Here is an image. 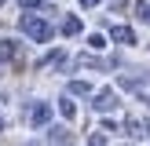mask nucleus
Here are the masks:
<instances>
[{"mask_svg": "<svg viewBox=\"0 0 150 146\" xmlns=\"http://www.w3.org/2000/svg\"><path fill=\"white\" fill-rule=\"evenodd\" d=\"M22 29H26V33H33L37 40H48V22H40V18H33V15H26V18H22Z\"/></svg>", "mask_w": 150, "mask_h": 146, "instance_id": "f257e3e1", "label": "nucleus"}, {"mask_svg": "<svg viewBox=\"0 0 150 146\" xmlns=\"http://www.w3.org/2000/svg\"><path fill=\"white\" fill-rule=\"evenodd\" d=\"M11 55H15V40H0V62H7Z\"/></svg>", "mask_w": 150, "mask_h": 146, "instance_id": "f03ea898", "label": "nucleus"}]
</instances>
